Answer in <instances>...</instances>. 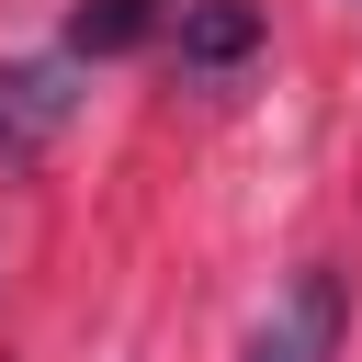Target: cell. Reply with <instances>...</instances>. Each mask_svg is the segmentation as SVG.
<instances>
[{
    "mask_svg": "<svg viewBox=\"0 0 362 362\" xmlns=\"http://www.w3.org/2000/svg\"><path fill=\"white\" fill-rule=\"evenodd\" d=\"M79 57H23V68H0V158H34V147H57L68 136V113H79V79H68Z\"/></svg>",
    "mask_w": 362,
    "mask_h": 362,
    "instance_id": "cell-2",
    "label": "cell"
},
{
    "mask_svg": "<svg viewBox=\"0 0 362 362\" xmlns=\"http://www.w3.org/2000/svg\"><path fill=\"white\" fill-rule=\"evenodd\" d=\"M339 328H351V294H339V272L317 260V272H294V294L260 317L249 362H339Z\"/></svg>",
    "mask_w": 362,
    "mask_h": 362,
    "instance_id": "cell-1",
    "label": "cell"
},
{
    "mask_svg": "<svg viewBox=\"0 0 362 362\" xmlns=\"http://www.w3.org/2000/svg\"><path fill=\"white\" fill-rule=\"evenodd\" d=\"M158 34V0H79L68 11V57H136Z\"/></svg>",
    "mask_w": 362,
    "mask_h": 362,
    "instance_id": "cell-4",
    "label": "cell"
},
{
    "mask_svg": "<svg viewBox=\"0 0 362 362\" xmlns=\"http://www.w3.org/2000/svg\"><path fill=\"white\" fill-rule=\"evenodd\" d=\"M260 57V0H192L181 11V68L192 79H238Z\"/></svg>",
    "mask_w": 362,
    "mask_h": 362,
    "instance_id": "cell-3",
    "label": "cell"
}]
</instances>
